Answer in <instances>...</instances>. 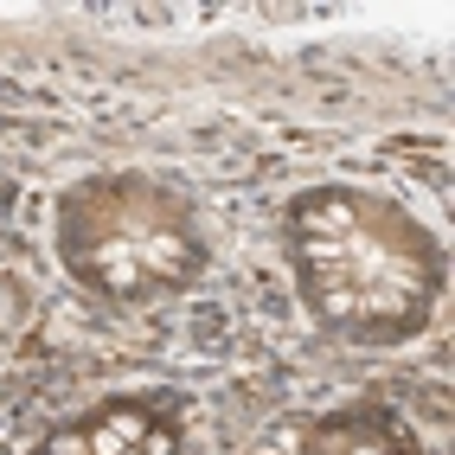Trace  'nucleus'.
Instances as JSON below:
<instances>
[{"instance_id":"f257e3e1","label":"nucleus","mask_w":455,"mask_h":455,"mask_svg":"<svg viewBox=\"0 0 455 455\" xmlns=\"http://www.w3.org/2000/svg\"><path fill=\"white\" fill-rule=\"evenodd\" d=\"M301 225H308V237H347V231L359 225V205H347V199H321V205L301 212Z\"/></svg>"},{"instance_id":"f03ea898","label":"nucleus","mask_w":455,"mask_h":455,"mask_svg":"<svg viewBox=\"0 0 455 455\" xmlns=\"http://www.w3.org/2000/svg\"><path fill=\"white\" fill-rule=\"evenodd\" d=\"M103 430H116V436H123V443L135 449L148 430H155V417H148V411H129V404H116V411L103 417Z\"/></svg>"},{"instance_id":"7ed1b4c3","label":"nucleus","mask_w":455,"mask_h":455,"mask_svg":"<svg viewBox=\"0 0 455 455\" xmlns=\"http://www.w3.org/2000/svg\"><path fill=\"white\" fill-rule=\"evenodd\" d=\"M39 455H90V430H58Z\"/></svg>"},{"instance_id":"20e7f679","label":"nucleus","mask_w":455,"mask_h":455,"mask_svg":"<svg viewBox=\"0 0 455 455\" xmlns=\"http://www.w3.org/2000/svg\"><path fill=\"white\" fill-rule=\"evenodd\" d=\"M129 443L123 436H116V430H103V423H97V430H90V455H123Z\"/></svg>"},{"instance_id":"39448f33","label":"nucleus","mask_w":455,"mask_h":455,"mask_svg":"<svg viewBox=\"0 0 455 455\" xmlns=\"http://www.w3.org/2000/svg\"><path fill=\"white\" fill-rule=\"evenodd\" d=\"M135 449H141V455H173V430H148Z\"/></svg>"},{"instance_id":"423d86ee","label":"nucleus","mask_w":455,"mask_h":455,"mask_svg":"<svg viewBox=\"0 0 455 455\" xmlns=\"http://www.w3.org/2000/svg\"><path fill=\"white\" fill-rule=\"evenodd\" d=\"M123 455H141V449H123Z\"/></svg>"}]
</instances>
